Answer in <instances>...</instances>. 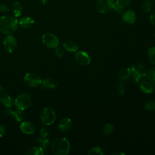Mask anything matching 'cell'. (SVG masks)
<instances>
[{
    "label": "cell",
    "instance_id": "obj_34",
    "mask_svg": "<svg viewBox=\"0 0 155 155\" xmlns=\"http://www.w3.org/2000/svg\"><path fill=\"white\" fill-rule=\"evenodd\" d=\"M10 11V8L8 7L5 4H1L0 5V12L2 13H8Z\"/></svg>",
    "mask_w": 155,
    "mask_h": 155
},
{
    "label": "cell",
    "instance_id": "obj_23",
    "mask_svg": "<svg viewBox=\"0 0 155 155\" xmlns=\"http://www.w3.org/2000/svg\"><path fill=\"white\" fill-rule=\"evenodd\" d=\"M36 142L39 147L44 150V153L47 150L48 145H50V140L47 138H38Z\"/></svg>",
    "mask_w": 155,
    "mask_h": 155
},
{
    "label": "cell",
    "instance_id": "obj_41",
    "mask_svg": "<svg viewBox=\"0 0 155 155\" xmlns=\"http://www.w3.org/2000/svg\"><path fill=\"white\" fill-rule=\"evenodd\" d=\"M154 37H155V32H154Z\"/></svg>",
    "mask_w": 155,
    "mask_h": 155
},
{
    "label": "cell",
    "instance_id": "obj_4",
    "mask_svg": "<svg viewBox=\"0 0 155 155\" xmlns=\"http://www.w3.org/2000/svg\"><path fill=\"white\" fill-rule=\"evenodd\" d=\"M131 75L133 76V82L134 84L138 83L140 81L146 78L147 68L145 65L142 64H135L131 68Z\"/></svg>",
    "mask_w": 155,
    "mask_h": 155
},
{
    "label": "cell",
    "instance_id": "obj_33",
    "mask_svg": "<svg viewBox=\"0 0 155 155\" xmlns=\"http://www.w3.org/2000/svg\"><path fill=\"white\" fill-rule=\"evenodd\" d=\"M125 85L124 84H123L122 82L120 81V82L118 86H117V91H118V93L120 94V95H122L124 94V92H125Z\"/></svg>",
    "mask_w": 155,
    "mask_h": 155
},
{
    "label": "cell",
    "instance_id": "obj_24",
    "mask_svg": "<svg viewBox=\"0 0 155 155\" xmlns=\"http://www.w3.org/2000/svg\"><path fill=\"white\" fill-rule=\"evenodd\" d=\"M3 105L5 107L11 108L15 104V99L9 95H6V96L2 101Z\"/></svg>",
    "mask_w": 155,
    "mask_h": 155
},
{
    "label": "cell",
    "instance_id": "obj_32",
    "mask_svg": "<svg viewBox=\"0 0 155 155\" xmlns=\"http://www.w3.org/2000/svg\"><path fill=\"white\" fill-rule=\"evenodd\" d=\"M145 108L148 111H153L155 110V101H151L145 104Z\"/></svg>",
    "mask_w": 155,
    "mask_h": 155
},
{
    "label": "cell",
    "instance_id": "obj_31",
    "mask_svg": "<svg viewBox=\"0 0 155 155\" xmlns=\"http://www.w3.org/2000/svg\"><path fill=\"white\" fill-rule=\"evenodd\" d=\"M55 54L58 58H62L64 55V49L61 47H57L55 48Z\"/></svg>",
    "mask_w": 155,
    "mask_h": 155
},
{
    "label": "cell",
    "instance_id": "obj_22",
    "mask_svg": "<svg viewBox=\"0 0 155 155\" xmlns=\"http://www.w3.org/2000/svg\"><path fill=\"white\" fill-rule=\"evenodd\" d=\"M28 155H43L45 154L44 150L39 147H32L30 148L26 153Z\"/></svg>",
    "mask_w": 155,
    "mask_h": 155
},
{
    "label": "cell",
    "instance_id": "obj_7",
    "mask_svg": "<svg viewBox=\"0 0 155 155\" xmlns=\"http://www.w3.org/2000/svg\"><path fill=\"white\" fill-rule=\"evenodd\" d=\"M42 44L48 48H55L59 45L58 37L53 33H47L42 36Z\"/></svg>",
    "mask_w": 155,
    "mask_h": 155
},
{
    "label": "cell",
    "instance_id": "obj_13",
    "mask_svg": "<svg viewBox=\"0 0 155 155\" xmlns=\"http://www.w3.org/2000/svg\"><path fill=\"white\" fill-rule=\"evenodd\" d=\"M20 27L23 28L28 29L32 27L35 24V20L30 16H24L18 21Z\"/></svg>",
    "mask_w": 155,
    "mask_h": 155
},
{
    "label": "cell",
    "instance_id": "obj_40",
    "mask_svg": "<svg viewBox=\"0 0 155 155\" xmlns=\"http://www.w3.org/2000/svg\"><path fill=\"white\" fill-rule=\"evenodd\" d=\"M38 1H39V3L41 4L42 5H44V4L47 2V0H38Z\"/></svg>",
    "mask_w": 155,
    "mask_h": 155
},
{
    "label": "cell",
    "instance_id": "obj_36",
    "mask_svg": "<svg viewBox=\"0 0 155 155\" xmlns=\"http://www.w3.org/2000/svg\"><path fill=\"white\" fill-rule=\"evenodd\" d=\"M150 19L151 23L155 25V9L151 12L150 15Z\"/></svg>",
    "mask_w": 155,
    "mask_h": 155
},
{
    "label": "cell",
    "instance_id": "obj_11",
    "mask_svg": "<svg viewBox=\"0 0 155 155\" xmlns=\"http://www.w3.org/2000/svg\"><path fill=\"white\" fill-rule=\"evenodd\" d=\"M21 131L25 134H33L36 131L35 125L30 121H23L19 126Z\"/></svg>",
    "mask_w": 155,
    "mask_h": 155
},
{
    "label": "cell",
    "instance_id": "obj_29",
    "mask_svg": "<svg viewBox=\"0 0 155 155\" xmlns=\"http://www.w3.org/2000/svg\"><path fill=\"white\" fill-rule=\"evenodd\" d=\"M113 125L111 124H107L104 127L102 130V133L104 136H107L113 132Z\"/></svg>",
    "mask_w": 155,
    "mask_h": 155
},
{
    "label": "cell",
    "instance_id": "obj_37",
    "mask_svg": "<svg viewBox=\"0 0 155 155\" xmlns=\"http://www.w3.org/2000/svg\"><path fill=\"white\" fill-rule=\"evenodd\" d=\"M5 133V127L2 125L0 124V138L2 137L4 135Z\"/></svg>",
    "mask_w": 155,
    "mask_h": 155
},
{
    "label": "cell",
    "instance_id": "obj_16",
    "mask_svg": "<svg viewBox=\"0 0 155 155\" xmlns=\"http://www.w3.org/2000/svg\"><path fill=\"white\" fill-rule=\"evenodd\" d=\"M43 88H49V89H54L57 85V82L51 78H45L42 80L41 84L40 85Z\"/></svg>",
    "mask_w": 155,
    "mask_h": 155
},
{
    "label": "cell",
    "instance_id": "obj_6",
    "mask_svg": "<svg viewBox=\"0 0 155 155\" xmlns=\"http://www.w3.org/2000/svg\"><path fill=\"white\" fill-rule=\"evenodd\" d=\"M114 7V0H98L96 3V9L100 13H107L113 10Z\"/></svg>",
    "mask_w": 155,
    "mask_h": 155
},
{
    "label": "cell",
    "instance_id": "obj_39",
    "mask_svg": "<svg viewBox=\"0 0 155 155\" xmlns=\"http://www.w3.org/2000/svg\"><path fill=\"white\" fill-rule=\"evenodd\" d=\"M112 154H114V155H119V154H120V155H124L125 153H122V152H114V153H113Z\"/></svg>",
    "mask_w": 155,
    "mask_h": 155
},
{
    "label": "cell",
    "instance_id": "obj_17",
    "mask_svg": "<svg viewBox=\"0 0 155 155\" xmlns=\"http://www.w3.org/2000/svg\"><path fill=\"white\" fill-rule=\"evenodd\" d=\"M63 47L69 52H76L78 49V44L71 40H67L63 42Z\"/></svg>",
    "mask_w": 155,
    "mask_h": 155
},
{
    "label": "cell",
    "instance_id": "obj_18",
    "mask_svg": "<svg viewBox=\"0 0 155 155\" xmlns=\"http://www.w3.org/2000/svg\"><path fill=\"white\" fill-rule=\"evenodd\" d=\"M131 76V70L130 68H124L119 72V79L121 82L127 80Z\"/></svg>",
    "mask_w": 155,
    "mask_h": 155
},
{
    "label": "cell",
    "instance_id": "obj_38",
    "mask_svg": "<svg viewBox=\"0 0 155 155\" xmlns=\"http://www.w3.org/2000/svg\"><path fill=\"white\" fill-rule=\"evenodd\" d=\"M12 111H13V110L10 107H5V108L4 109V113L7 115H11Z\"/></svg>",
    "mask_w": 155,
    "mask_h": 155
},
{
    "label": "cell",
    "instance_id": "obj_20",
    "mask_svg": "<svg viewBox=\"0 0 155 155\" xmlns=\"http://www.w3.org/2000/svg\"><path fill=\"white\" fill-rule=\"evenodd\" d=\"M13 118L18 122H22L24 119V113L23 112V110L16 109L13 110L12 114Z\"/></svg>",
    "mask_w": 155,
    "mask_h": 155
},
{
    "label": "cell",
    "instance_id": "obj_21",
    "mask_svg": "<svg viewBox=\"0 0 155 155\" xmlns=\"http://www.w3.org/2000/svg\"><path fill=\"white\" fill-rule=\"evenodd\" d=\"M131 3V0H116L115 6L122 10L128 8Z\"/></svg>",
    "mask_w": 155,
    "mask_h": 155
},
{
    "label": "cell",
    "instance_id": "obj_1",
    "mask_svg": "<svg viewBox=\"0 0 155 155\" xmlns=\"http://www.w3.org/2000/svg\"><path fill=\"white\" fill-rule=\"evenodd\" d=\"M18 20L15 16L5 15L0 17V32L5 35H12L18 27Z\"/></svg>",
    "mask_w": 155,
    "mask_h": 155
},
{
    "label": "cell",
    "instance_id": "obj_8",
    "mask_svg": "<svg viewBox=\"0 0 155 155\" xmlns=\"http://www.w3.org/2000/svg\"><path fill=\"white\" fill-rule=\"evenodd\" d=\"M24 81L28 86L34 88L41 85L42 79L40 76L33 73H27L24 76Z\"/></svg>",
    "mask_w": 155,
    "mask_h": 155
},
{
    "label": "cell",
    "instance_id": "obj_26",
    "mask_svg": "<svg viewBox=\"0 0 155 155\" xmlns=\"http://www.w3.org/2000/svg\"><path fill=\"white\" fill-rule=\"evenodd\" d=\"M147 56L150 61L155 65V47H151L147 51Z\"/></svg>",
    "mask_w": 155,
    "mask_h": 155
},
{
    "label": "cell",
    "instance_id": "obj_15",
    "mask_svg": "<svg viewBox=\"0 0 155 155\" xmlns=\"http://www.w3.org/2000/svg\"><path fill=\"white\" fill-rule=\"evenodd\" d=\"M139 87L142 91L147 94L151 93L154 88V85L152 82L146 81H142L140 83Z\"/></svg>",
    "mask_w": 155,
    "mask_h": 155
},
{
    "label": "cell",
    "instance_id": "obj_25",
    "mask_svg": "<svg viewBox=\"0 0 155 155\" xmlns=\"http://www.w3.org/2000/svg\"><path fill=\"white\" fill-rule=\"evenodd\" d=\"M146 78L150 82L155 84V67L150 68L147 71Z\"/></svg>",
    "mask_w": 155,
    "mask_h": 155
},
{
    "label": "cell",
    "instance_id": "obj_28",
    "mask_svg": "<svg viewBox=\"0 0 155 155\" xmlns=\"http://www.w3.org/2000/svg\"><path fill=\"white\" fill-rule=\"evenodd\" d=\"M88 154H104L102 149L99 147H93L88 150Z\"/></svg>",
    "mask_w": 155,
    "mask_h": 155
},
{
    "label": "cell",
    "instance_id": "obj_35",
    "mask_svg": "<svg viewBox=\"0 0 155 155\" xmlns=\"http://www.w3.org/2000/svg\"><path fill=\"white\" fill-rule=\"evenodd\" d=\"M7 94L5 89L0 85V101H2L3 99L6 96Z\"/></svg>",
    "mask_w": 155,
    "mask_h": 155
},
{
    "label": "cell",
    "instance_id": "obj_5",
    "mask_svg": "<svg viewBox=\"0 0 155 155\" xmlns=\"http://www.w3.org/2000/svg\"><path fill=\"white\" fill-rule=\"evenodd\" d=\"M31 104V99L29 94L23 93L18 95L15 99V106L17 109L25 110L28 108Z\"/></svg>",
    "mask_w": 155,
    "mask_h": 155
},
{
    "label": "cell",
    "instance_id": "obj_2",
    "mask_svg": "<svg viewBox=\"0 0 155 155\" xmlns=\"http://www.w3.org/2000/svg\"><path fill=\"white\" fill-rule=\"evenodd\" d=\"M70 144L68 140L64 137H58L53 140L51 150L54 155H66L69 153Z\"/></svg>",
    "mask_w": 155,
    "mask_h": 155
},
{
    "label": "cell",
    "instance_id": "obj_3",
    "mask_svg": "<svg viewBox=\"0 0 155 155\" xmlns=\"http://www.w3.org/2000/svg\"><path fill=\"white\" fill-rule=\"evenodd\" d=\"M40 119L43 125L45 126L51 125L56 120V113L53 108L50 107H45L41 111Z\"/></svg>",
    "mask_w": 155,
    "mask_h": 155
},
{
    "label": "cell",
    "instance_id": "obj_27",
    "mask_svg": "<svg viewBox=\"0 0 155 155\" xmlns=\"http://www.w3.org/2000/svg\"><path fill=\"white\" fill-rule=\"evenodd\" d=\"M153 7V2L150 0L145 1L142 4V11L143 13H148Z\"/></svg>",
    "mask_w": 155,
    "mask_h": 155
},
{
    "label": "cell",
    "instance_id": "obj_12",
    "mask_svg": "<svg viewBox=\"0 0 155 155\" xmlns=\"http://www.w3.org/2000/svg\"><path fill=\"white\" fill-rule=\"evenodd\" d=\"M122 19L125 23L128 24H133L136 21V13L132 10H128L122 15Z\"/></svg>",
    "mask_w": 155,
    "mask_h": 155
},
{
    "label": "cell",
    "instance_id": "obj_19",
    "mask_svg": "<svg viewBox=\"0 0 155 155\" xmlns=\"http://www.w3.org/2000/svg\"><path fill=\"white\" fill-rule=\"evenodd\" d=\"M12 10L15 17L18 18L20 16L22 12V7L21 4L18 1L15 2L12 5Z\"/></svg>",
    "mask_w": 155,
    "mask_h": 155
},
{
    "label": "cell",
    "instance_id": "obj_30",
    "mask_svg": "<svg viewBox=\"0 0 155 155\" xmlns=\"http://www.w3.org/2000/svg\"><path fill=\"white\" fill-rule=\"evenodd\" d=\"M39 133H40L41 137L47 138L49 136L50 132V130L47 127H44L41 129Z\"/></svg>",
    "mask_w": 155,
    "mask_h": 155
},
{
    "label": "cell",
    "instance_id": "obj_9",
    "mask_svg": "<svg viewBox=\"0 0 155 155\" xmlns=\"http://www.w3.org/2000/svg\"><path fill=\"white\" fill-rule=\"evenodd\" d=\"M18 42L16 38L12 35H7L3 40V47L9 53L13 52L17 47Z\"/></svg>",
    "mask_w": 155,
    "mask_h": 155
},
{
    "label": "cell",
    "instance_id": "obj_42",
    "mask_svg": "<svg viewBox=\"0 0 155 155\" xmlns=\"http://www.w3.org/2000/svg\"><path fill=\"white\" fill-rule=\"evenodd\" d=\"M154 2H155V0H154Z\"/></svg>",
    "mask_w": 155,
    "mask_h": 155
},
{
    "label": "cell",
    "instance_id": "obj_10",
    "mask_svg": "<svg viewBox=\"0 0 155 155\" xmlns=\"http://www.w3.org/2000/svg\"><path fill=\"white\" fill-rule=\"evenodd\" d=\"M75 60L80 65H87L90 64L91 59L88 53L84 51H80L76 53Z\"/></svg>",
    "mask_w": 155,
    "mask_h": 155
},
{
    "label": "cell",
    "instance_id": "obj_14",
    "mask_svg": "<svg viewBox=\"0 0 155 155\" xmlns=\"http://www.w3.org/2000/svg\"><path fill=\"white\" fill-rule=\"evenodd\" d=\"M71 125H72L71 120L68 117H65L59 121L58 125V128L60 131L62 132H66L70 129V128L71 127Z\"/></svg>",
    "mask_w": 155,
    "mask_h": 155
}]
</instances>
